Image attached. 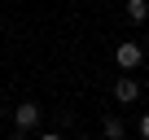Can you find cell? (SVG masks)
Segmentation results:
<instances>
[{"mask_svg":"<svg viewBox=\"0 0 149 140\" xmlns=\"http://www.w3.org/2000/svg\"><path fill=\"white\" fill-rule=\"evenodd\" d=\"M114 61H118V70H136V66L145 61V48H140L136 40H123V44L114 48Z\"/></svg>","mask_w":149,"mask_h":140,"instance_id":"1","label":"cell"},{"mask_svg":"<svg viewBox=\"0 0 149 140\" xmlns=\"http://www.w3.org/2000/svg\"><path fill=\"white\" fill-rule=\"evenodd\" d=\"M13 123H18L22 131H35V127H40V105H35V101H22V105L13 110Z\"/></svg>","mask_w":149,"mask_h":140,"instance_id":"2","label":"cell"},{"mask_svg":"<svg viewBox=\"0 0 149 140\" xmlns=\"http://www.w3.org/2000/svg\"><path fill=\"white\" fill-rule=\"evenodd\" d=\"M136 96H140V83H136L132 75H123V79H114V101H118V105H132Z\"/></svg>","mask_w":149,"mask_h":140,"instance_id":"3","label":"cell"},{"mask_svg":"<svg viewBox=\"0 0 149 140\" xmlns=\"http://www.w3.org/2000/svg\"><path fill=\"white\" fill-rule=\"evenodd\" d=\"M123 13H127V22H136V26H140V22L149 18V5H145V0H127V9H123Z\"/></svg>","mask_w":149,"mask_h":140,"instance_id":"4","label":"cell"},{"mask_svg":"<svg viewBox=\"0 0 149 140\" xmlns=\"http://www.w3.org/2000/svg\"><path fill=\"white\" fill-rule=\"evenodd\" d=\"M101 131H105V140H123V131H127V127H123V118H114V114H110Z\"/></svg>","mask_w":149,"mask_h":140,"instance_id":"5","label":"cell"},{"mask_svg":"<svg viewBox=\"0 0 149 140\" xmlns=\"http://www.w3.org/2000/svg\"><path fill=\"white\" fill-rule=\"evenodd\" d=\"M136 131H140V140H149V110L140 114V127H136Z\"/></svg>","mask_w":149,"mask_h":140,"instance_id":"6","label":"cell"},{"mask_svg":"<svg viewBox=\"0 0 149 140\" xmlns=\"http://www.w3.org/2000/svg\"><path fill=\"white\" fill-rule=\"evenodd\" d=\"M9 140H26V131H22V127H18V131H13V136H9Z\"/></svg>","mask_w":149,"mask_h":140,"instance_id":"7","label":"cell"},{"mask_svg":"<svg viewBox=\"0 0 149 140\" xmlns=\"http://www.w3.org/2000/svg\"><path fill=\"white\" fill-rule=\"evenodd\" d=\"M40 140H61V136H57V131H44V136H40Z\"/></svg>","mask_w":149,"mask_h":140,"instance_id":"8","label":"cell"}]
</instances>
